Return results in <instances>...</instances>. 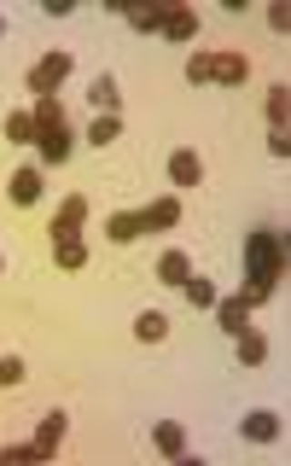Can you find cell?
<instances>
[{
  "mask_svg": "<svg viewBox=\"0 0 291 466\" xmlns=\"http://www.w3.org/2000/svg\"><path fill=\"white\" fill-rule=\"evenodd\" d=\"M210 309H216V320H222V332H227V339H239V332L251 327V303H245V298H216Z\"/></svg>",
  "mask_w": 291,
  "mask_h": 466,
  "instance_id": "cell-6",
  "label": "cell"
},
{
  "mask_svg": "<svg viewBox=\"0 0 291 466\" xmlns=\"http://www.w3.org/2000/svg\"><path fill=\"white\" fill-rule=\"evenodd\" d=\"M152 443H157V455H164V461H186V431H181V420H157V426H152Z\"/></svg>",
  "mask_w": 291,
  "mask_h": 466,
  "instance_id": "cell-7",
  "label": "cell"
},
{
  "mask_svg": "<svg viewBox=\"0 0 291 466\" xmlns=\"http://www.w3.org/2000/svg\"><path fill=\"white\" fill-rule=\"evenodd\" d=\"M87 140H94V146L123 140V116H116V111H99V116H94V128H87Z\"/></svg>",
  "mask_w": 291,
  "mask_h": 466,
  "instance_id": "cell-21",
  "label": "cell"
},
{
  "mask_svg": "<svg viewBox=\"0 0 291 466\" xmlns=\"http://www.w3.org/2000/svg\"><path fill=\"white\" fill-rule=\"evenodd\" d=\"M140 222H146V233H169L175 222H181V198H152L140 210Z\"/></svg>",
  "mask_w": 291,
  "mask_h": 466,
  "instance_id": "cell-11",
  "label": "cell"
},
{
  "mask_svg": "<svg viewBox=\"0 0 291 466\" xmlns=\"http://www.w3.org/2000/svg\"><path fill=\"white\" fill-rule=\"evenodd\" d=\"M0 35H6V18H0Z\"/></svg>",
  "mask_w": 291,
  "mask_h": 466,
  "instance_id": "cell-31",
  "label": "cell"
},
{
  "mask_svg": "<svg viewBox=\"0 0 291 466\" xmlns=\"http://www.w3.org/2000/svg\"><path fill=\"white\" fill-rule=\"evenodd\" d=\"M70 76V53L65 47H53L47 58H35V65H29V76H24V87H29V94H58V82H65Z\"/></svg>",
  "mask_w": 291,
  "mask_h": 466,
  "instance_id": "cell-2",
  "label": "cell"
},
{
  "mask_svg": "<svg viewBox=\"0 0 291 466\" xmlns=\"http://www.w3.org/2000/svg\"><path fill=\"white\" fill-rule=\"evenodd\" d=\"M181 291H186V303H198V309H210V303H216V286H210V280H198V274H186V286H181Z\"/></svg>",
  "mask_w": 291,
  "mask_h": 466,
  "instance_id": "cell-26",
  "label": "cell"
},
{
  "mask_svg": "<svg viewBox=\"0 0 291 466\" xmlns=\"http://www.w3.org/2000/svg\"><path fill=\"white\" fill-rule=\"evenodd\" d=\"M0 466H47V455L35 443H6L0 449Z\"/></svg>",
  "mask_w": 291,
  "mask_h": 466,
  "instance_id": "cell-23",
  "label": "cell"
},
{
  "mask_svg": "<svg viewBox=\"0 0 291 466\" xmlns=\"http://www.w3.org/2000/svg\"><path fill=\"white\" fill-rule=\"evenodd\" d=\"M245 76H251V58H245L239 47H227V53H210V82H227V87H239Z\"/></svg>",
  "mask_w": 291,
  "mask_h": 466,
  "instance_id": "cell-5",
  "label": "cell"
},
{
  "mask_svg": "<svg viewBox=\"0 0 291 466\" xmlns=\"http://www.w3.org/2000/svg\"><path fill=\"white\" fill-rule=\"evenodd\" d=\"M105 239H111V245H135V239H146L140 210H116V216H105Z\"/></svg>",
  "mask_w": 291,
  "mask_h": 466,
  "instance_id": "cell-10",
  "label": "cell"
},
{
  "mask_svg": "<svg viewBox=\"0 0 291 466\" xmlns=\"http://www.w3.org/2000/svg\"><path fill=\"white\" fill-rule=\"evenodd\" d=\"M6 193H12V204H41V169L35 164H24V169H12V181H6Z\"/></svg>",
  "mask_w": 291,
  "mask_h": 466,
  "instance_id": "cell-9",
  "label": "cell"
},
{
  "mask_svg": "<svg viewBox=\"0 0 291 466\" xmlns=\"http://www.w3.org/2000/svg\"><path fill=\"white\" fill-rule=\"evenodd\" d=\"M65 426H70V414H58V408H53V414L47 420H41V426H35V449H41V455H58V443H65Z\"/></svg>",
  "mask_w": 291,
  "mask_h": 466,
  "instance_id": "cell-12",
  "label": "cell"
},
{
  "mask_svg": "<svg viewBox=\"0 0 291 466\" xmlns=\"http://www.w3.org/2000/svg\"><path fill=\"white\" fill-rule=\"evenodd\" d=\"M233 344H239V361H245V368H262V361H268V339H262V332H251V327H245Z\"/></svg>",
  "mask_w": 291,
  "mask_h": 466,
  "instance_id": "cell-20",
  "label": "cell"
},
{
  "mask_svg": "<svg viewBox=\"0 0 291 466\" xmlns=\"http://www.w3.org/2000/svg\"><path fill=\"white\" fill-rule=\"evenodd\" d=\"M164 12H169V6H128V12H123V18H128V24H135V29H140V35H164Z\"/></svg>",
  "mask_w": 291,
  "mask_h": 466,
  "instance_id": "cell-19",
  "label": "cell"
},
{
  "mask_svg": "<svg viewBox=\"0 0 291 466\" xmlns=\"http://www.w3.org/2000/svg\"><path fill=\"white\" fill-rule=\"evenodd\" d=\"M164 35H169V41H193V35H198V12H193V6H169V12H164Z\"/></svg>",
  "mask_w": 291,
  "mask_h": 466,
  "instance_id": "cell-13",
  "label": "cell"
},
{
  "mask_svg": "<svg viewBox=\"0 0 291 466\" xmlns=\"http://www.w3.org/2000/svg\"><path fill=\"white\" fill-rule=\"evenodd\" d=\"M53 262H58V268H82V262H87V245L82 239H58L53 245Z\"/></svg>",
  "mask_w": 291,
  "mask_h": 466,
  "instance_id": "cell-24",
  "label": "cell"
},
{
  "mask_svg": "<svg viewBox=\"0 0 291 466\" xmlns=\"http://www.w3.org/2000/svg\"><path fill=\"white\" fill-rule=\"evenodd\" d=\"M82 222H87V198H82V193H70V198L53 210V228H47V233H53V245H58V239H82Z\"/></svg>",
  "mask_w": 291,
  "mask_h": 466,
  "instance_id": "cell-3",
  "label": "cell"
},
{
  "mask_svg": "<svg viewBox=\"0 0 291 466\" xmlns=\"http://www.w3.org/2000/svg\"><path fill=\"white\" fill-rule=\"evenodd\" d=\"M262 111H268V128H286V116H291V87H286V82H274V87H268V99H262Z\"/></svg>",
  "mask_w": 291,
  "mask_h": 466,
  "instance_id": "cell-17",
  "label": "cell"
},
{
  "mask_svg": "<svg viewBox=\"0 0 291 466\" xmlns=\"http://www.w3.org/2000/svg\"><path fill=\"white\" fill-rule=\"evenodd\" d=\"M239 437L245 443H280V414H274V408H251V414L239 420Z\"/></svg>",
  "mask_w": 291,
  "mask_h": 466,
  "instance_id": "cell-4",
  "label": "cell"
},
{
  "mask_svg": "<svg viewBox=\"0 0 291 466\" xmlns=\"http://www.w3.org/2000/svg\"><path fill=\"white\" fill-rule=\"evenodd\" d=\"M6 140L12 146H35V116H29V111H6Z\"/></svg>",
  "mask_w": 291,
  "mask_h": 466,
  "instance_id": "cell-22",
  "label": "cell"
},
{
  "mask_svg": "<svg viewBox=\"0 0 291 466\" xmlns=\"http://www.w3.org/2000/svg\"><path fill=\"white\" fill-rule=\"evenodd\" d=\"M280 280H286V233L280 228H256L251 245H245V291L239 298L256 309V303H268L274 291H280Z\"/></svg>",
  "mask_w": 291,
  "mask_h": 466,
  "instance_id": "cell-1",
  "label": "cell"
},
{
  "mask_svg": "<svg viewBox=\"0 0 291 466\" xmlns=\"http://www.w3.org/2000/svg\"><path fill=\"white\" fill-rule=\"evenodd\" d=\"M169 181L175 187H198L204 181V157L186 152V146H175V152H169Z\"/></svg>",
  "mask_w": 291,
  "mask_h": 466,
  "instance_id": "cell-8",
  "label": "cell"
},
{
  "mask_svg": "<svg viewBox=\"0 0 291 466\" xmlns=\"http://www.w3.org/2000/svg\"><path fill=\"white\" fill-rule=\"evenodd\" d=\"M186 274H193L186 251H164V257H157V280H164V286H186Z\"/></svg>",
  "mask_w": 291,
  "mask_h": 466,
  "instance_id": "cell-15",
  "label": "cell"
},
{
  "mask_svg": "<svg viewBox=\"0 0 291 466\" xmlns=\"http://www.w3.org/2000/svg\"><path fill=\"white\" fill-rule=\"evenodd\" d=\"M0 385H6V390L24 385V356H0Z\"/></svg>",
  "mask_w": 291,
  "mask_h": 466,
  "instance_id": "cell-27",
  "label": "cell"
},
{
  "mask_svg": "<svg viewBox=\"0 0 291 466\" xmlns=\"http://www.w3.org/2000/svg\"><path fill=\"white\" fill-rule=\"evenodd\" d=\"M29 116H35V135H47V128H65V106H58V94H41Z\"/></svg>",
  "mask_w": 291,
  "mask_h": 466,
  "instance_id": "cell-16",
  "label": "cell"
},
{
  "mask_svg": "<svg viewBox=\"0 0 291 466\" xmlns=\"http://www.w3.org/2000/svg\"><path fill=\"white\" fill-rule=\"evenodd\" d=\"M135 339H140V344H164V339H169V315H164V309H140Z\"/></svg>",
  "mask_w": 291,
  "mask_h": 466,
  "instance_id": "cell-14",
  "label": "cell"
},
{
  "mask_svg": "<svg viewBox=\"0 0 291 466\" xmlns=\"http://www.w3.org/2000/svg\"><path fill=\"white\" fill-rule=\"evenodd\" d=\"M94 106L99 111H116V106H123V87H116V76H99L94 82Z\"/></svg>",
  "mask_w": 291,
  "mask_h": 466,
  "instance_id": "cell-25",
  "label": "cell"
},
{
  "mask_svg": "<svg viewBox=\"0 0 291 466\" xmlns=\"http://www.w3.org/2000/svg\"><path fill=\"white\" fill-rule=\"evenodd\" d=\"M268 29H280V35L291 29V12H286V0H274V6H268Z\"/></svg>",
  "mask_w": 291,
  "mask_h": 466,
  "instance_id": "cell-29",
  "label": "cell"
},
{
  "mask_svg": "<svg viewBox=\"0 0 291 466\" xmlns=\"http://www.w3.org/2000/svg\"><path fill=\"white\" fill-rule=\"evenodd\" d=\"M268 152L274 157H291V135H286V128H268Z\"/></svg>",
  "mask_w": 291,
  "mask_h": 466,
  "instance_id": "cell-30",
  "label": "cell"
},
{
  "mask_svg": "<svg viewBox=\"0 0 291 466\" xmlns=\"http://www.w3.org/2000/svg\"><path fill=\"white\" fill-rule=\"evenodd\" d=\"M35 146H41V157H47V169L65 164L70 157V128H47V135H35Z\"/></svg>",
  "mask_w": 291,
  "mask_h": 466,
  "instance_id": "cell-18",
  "label": "cell"
},
{
  "mask_svg": "<svg viewBox=\"0 0 291 466\" xmlns=\"http://www.w3.org/2000/svg\"><path fill=\"white\" fill-rule=\"evenodd\" d=\"M186 82H210V53H193V58H186Z\"/></svg>",
  "mask_w": 291,
  "mask_h": 466,
  "instance_id": "cell-28",
  "label": "cell"
}]
</instances>
